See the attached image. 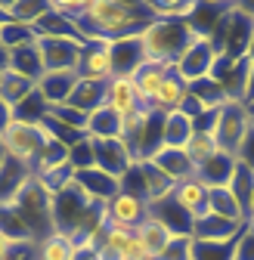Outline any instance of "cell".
Masks as SVG:
<instances>
[{
  "label": "cell",
  "instance_id": "cell-62",
  "mask_svg": "<svg viewBox=\"0 0 254 260\" xmlns=\"http://www.w3.org/2000/svg\"><path fill=\"white\" fill-rule=\"evenodd\" d=\"M248 230H251V233H254V220H251V223H248Z\"/></svg>",
  "mask_w": 254,
  "mask_h": 260
},
{
  "label": "cell",
  "instance_id": "cell-55",
  "mask_svg": "<svg viewBox=\"0 0 254 260\" xmlns=\"http://www.w3.org/2000/svg\"><path fill=\"white\" fill-rule=\"evenodd\" d=\"M242 103H245V106L254 103V69H251V75H248V84H245V93H242Z\"/></svg>",
  "mask_w": 254,
  "mask_h": 260
},
{
  "label": "cell",
  "instance_id": "cell-3",
  "mask_svg": "<svg viewBox=\"0 0 254 260\" xmlns=\"http://www.w3.org/2000/svg\"><path fill=\"white\" fill-rule=\"evenodd\" d=\"M22 223H25V230L31 233V239L35 242H44L47 236H53V199L44 192V186L31 177L19 192H16V199L7 205Z\"/></svg>",
  "mask_w": 254,
  "mask_h": 260
},
{
  "label": "cell",
  "instance_id": "cell-2",
  "mask_svg": "<svg viewBox=\"0 0 254 260\" xmlns=\"http://www.w3.org/2000/svg\"><path fill=\"white\" fill-rule=\"evenodd\" d=\"M193 38L196 31L189 28L186 19H152V25L140 35V44L146 50V59L174 65L183 56V50L193 44Z\"/></svg>",
  "mask_w": 254,
  "mask_h": 260
},
{
  "label": "cell",
  "instance_id": "cell-22",
  "mask_svg": "<svg viewBox=\"0 0 254 260\" xmlns=\"http://www.w3.org/2000/svg\"><path fill=\"white\" fill-rule=\"evenodd\" d=\"M106 106H109L112 112H118L121 118L131 115V112H137V109H143L134 81H131V78H112V81L106 84Z\"/></svg>",
  "mask_w": 254,
  "mask_h": 260
},
{
  "label": "cell",
  "instance_id": "cell-50",
  "mask_svg": "<svg viewBox=\"0 0 254 260\" xmlns=\"http://www.w3.org/2000/svg\"><path fill=\"white\" fill-rule=\"evenodd\" d=\"M121 260H152V254H149V248H146V242L140 239L137 230H134L131 239H127V245H124V251H121Z\"/></svg>",
  "mask_w": 254,
  "mask_h": 260
},
{
  "label": "cell",
  "instance_id": "cell-39",
  "mask_svg": "<svg viewBox=\"0 0 254 260\" xmlns=\"http://www.w3.org/2000/svg\"><path fill=\"white\" fill-rule=\"evenodd\" d=\"M137 233H140V239L146 242V248H149V254H152V260L158 257V254H162L165 248H168V242L174 239L168 230H165V226L162 223H155V220H143V226H137Z\"/></svg>",
  "mask_w": 254,
  "mask_h": 260
},
{
  "label": "cell",
  "instance_id": "cell-17",
  "mask_svg": "<svg viewBox=\"0 0 254 260\" xmlns=\"http://www.w3.org/2000/svg\"><path fill=\"white\" fill-rule=\"evenodd\" d=\"M245 230V223H233V220H224L217 214H205L199 220H193V239L196 242H230V239H239V233Z\"/></svg>",
  "mask_w": 254,
  "mask_h": 260
},
{
  "label": "cell",
  "instance_id": "cell-11",
  "mask_svg": "<svg viewBox=\"0 0 254 260\" xmlns=\"http://www.w3.org/2000/svg\"><path fill=\"white\" fill-rule=\"evenodd\" d=\"M149 220L162 223L174 239H180V236L193 239V217L174 202V195H165V199H158V202H149Z\"/></svg>",
  "mask_w": 254,
  "mask_h": 260
},
{
  "label": "cell",
  "instance_id": "cell-33",
  "mask_svg": "<svg viewBox=\"0 0 254 260\" xmlns=\"http://www.w3.org/2000/svg\"><path fill=\"white\" fill-rule=\"evenodd\" d=\"M75 251L78 245L62 233H53L44 242H38V260H75Z\"/></svg>",
  "mask_w": 254,
  "mask_h": 260
},
{
  "label": "cell",
  "instance_id": "cell-7",
  "mask_svg": "<svg viewBox=\"0 0 254 260\" xmlns=\"http://www.w3.org/2000/svg\"><path fill=\"white\" fill-rule=\"evenodd\" d=\"M251 127L248 121V109L245 103H227L224 109H217V124H214V137L220 143V152H230L236 155L245 130Z\"/></svg>",
  "mask_w": 254,
  "mask_h": 260
},
{
  "label": "cell",
  "instance_id": "cell-25",
  "mask_svg": "<svg viewBox=\"0 0 254 260\" xmlns=\"http://www.w3.org/2000/svg\"><path fill=\"white\" fill-rule=\"evenodd\" d=\"M10 72L28 78V81H41L44 78V59H41V50L38 44H31V47H19V50H10Z\"/></svg>",
  "mask_w": 254,
  "mask_h": 260
},
{
  "label": "cell",
  "instance_id": "cell-1",
  "mask_svg": "<svg viewBox=\"0 0 254 260\" xmlns=\"http://www.w3.org/2000/svg\"><path fill=\"white\" fill-rule=\"evenodd\" d=\"M149 25V4H134V0H84V13L78 19V31L87 44L140 38Z\"/></svg>",
  "mask_w": 254,
  "mask_h": 260
},
{
  "label": "cell",
  "instance_id": "cell-37",
  "mask_svg": "<svg viewBox=\"0 0 254 260\" xmlns=\"http://www.w3.org/2000/svg\"><path fill=\"white\" fill-rule=\"evenodd\" d=\"M230 192L236 195V202H239V208L245 214V223H248V211H251V199H254V171H248L245 165H239L236 174H233Z\"/></svg>",
  "mask_w": 254,
  "mask_h": 260
},
{
  "label": "cell",
  "instance_id": "cell-58",
  "mask_svg": "<svg viewBox=\"0 0 254 260\" xmlns=\"http://www.w3.org/2000/svg\"><path fill=\"white\" fill-rule=\"evenodd\" d=\"M245 56L254 62V35H251V41H248V50H245Z\"/></svg>",
  "mask_w": 254,
  "mask_h": 260
},
{
  "label": "cell",
  "instance_id": "cell-23",
  "mask_svg": "<svg viewBox=\"0 0 254 260\" xmlns=\"http://www.w3.org/2000/svg\"><path fill=\"white\" fill-rule=\"evenodd\" d=\"M35 177L22 161H16V158H4L0 161V205H10L13 199H16V192Z\"/></svg>",
  "mask_w": 254,
  "mask_h": 260
},
{
  "label": "cell",
  "instance_id": "cell-34",
  "mask_svg": "<svg viewBox=\"0 0 254 260\" xmlns=\"http://www.w3.org/2000/svg\"><path fill=\"white\" fill-rule=\"evenodd\" d=\"M0 44L7 50L31 47V44H38V31L35 25H25V22H4L0 25Z\"/></svg>",
  "mask_w": 254,
  "mask_h": 260
},
{
  "label": "cell",
  "instance_id": "cell-16",
  "mask_svg": "<svg viewBox=\"0 0 254 260\" xmlns=\"http://www.w3.org/2000/svg\"><path fill=\"white\" fill-rule=\"evenodd\" d=\"M152 165L162 171L165 177H171L174 180V186L177 183H183V180H189V177H196V165L189 161V155H186V149H174V146H162L152 158Z\"/></svg>",
  "mask_w": 254,
  "mask_h": 260
},
{
  "label": "cell",
  "instance_id": "cell-27",
  "mask_svg": "<svg viewBox=\"0 0 254 260\" xmlns=\"http://www.w3.org/2000/svg\"><path fill=\"white\" fill-rule=\"evenodd\" d=\"M193 118H186L183 112H171L165 115L162 124V146H174V149H186L189 137H193Z\"/></svg>",
  "mask_w": 254,
  "mask_h": 260
},
{
  "label": "cell",
  "instance_id": "cell-5",
  "mask_svg": "<svg viewBox=\"0 0 254 260\" xmlns=\"http://www.w3.org/2000/svg\"><path fill=\"white\" fill-rule=\"evenodd\" d=\"M0 143H4L7 158H16L28 171H35L38 165V155L44 149V137H41V127L38 124H28V121H16L0 134Z\"/></svg>",
  "mask_w": 254,
  "mask_h": 260
},
{
  "label": "cell",
  "instance_id": "cell-28",
  "mask_svg": "<svg viewBox=\"0 0 254 260\" xmlns=\"http://www.w3.org/2000/svg\"><path fill=\"white\" fill-rule=\"evenodd\" d=\"M69 103H72L78 112H84V115L97 112L100 106H106V84H103V81H84V78H81Z\"/></svg>",
  "mask_w": 254,
  "mask_h": 260
},
{
  "label": "cell",
  "instance_id": "cell-49",
  "mask_svg": "<svg viewBox=\"0 0 254 260\" xmlns=\"http://www.w3.org/2000/svg\"><path fill=\"white\" fill-rule=\"evenodd\" d=\"M236 161H239V165H245L248 171H254V124L245 130V137H242V143L236 149Z\"/></svg>",
  "mask_w": 254,
  "mask_h": 260
},
{
  "label": "cell",
  "instance_id": "cell-56",
  "mask_svg": "<svg viewBox=\"0 0 254 260\" xmlns=\"http://www.w3.org/2000/svg\"><path fill=\"white\" fill-rule=\"evenodd\" d=\"M10 69V50L4 47V44H0V75H4Z\"/></svg>",
  "mask_w": 254,
  "mask_h": 260
},
{
  "label": "cell",
  "instance_id": "cell-32",
  "mask_svg": "<svg viewBox=\"0 0 254 260\" xmlns=\"http://www.w3.org/2000/svg\"><path fill=\"white\" fill-rule=\"evenodd\" d=\"M59 168H69V146H62L56 140H44V149L38 155V165H35V177L41 174H50V171H59Z\"/></svg>",
  "mask_w": 254,
  "mask_h": 260
},
{
  "label": "cell",
  "instance_id": "cell-21",
  "mask_svg": "<svg viewBox=\"0 0 254 260\" xmlns=\"http://www.w3.org/2000/svg\"><path fill=\"white\" fill-rule=\"evenodd\" d=\"M186 93H189V84L171 69L168 72V78L162 81V87H158V93H155V100L149 103V109H155L158 115H171V112H177L180 109V103L186 100Z\"/></svg>",
  "mask_w": 254,
  "mask_h": 260
},
{
  "label": "cell",
  "instance_id": "cell-9",
  "mask_svg": "<svg viewBox=\"0 0 254 260\" xmlns=\"http://www.w3.org/2000/svg\"><path fill=\"white\" fill-rule=\"evenodd\" d=\"M78 78L84 81H103L109 84L115 78V65H112V53H109V41H97L87 44L81 50V62H78Z\"/></svg>",
  "mask_w": 254,
  "mask_h": 260
},
{
  "label": "cell",
  "instance_id": "cell-38",
  "mask_svg": "<svg viewBox=\"0 0 254 260\" xmlns=\"http://www.w3.org/2000/svg\"><path fill=\"white\" fill-rule=\"evenodd\" d=\"M217 152H220V143H217L214 134H193L189 143H186V155H189V161H193L196 168L205 165V161H211Z\"/></svg>",
  "mask_w": 254,
  "mask_h": 260
},
{
  "label": "cell",
  "instance_id": "cell-18",
  "mask_svg": "<svg viewBox=\"0 0 254 260\" xmlns=\"http://www.w3.org/2000/svg\"><path fill=\"white\" fill-rule=\"evenodd\" d=\"M174 202L193 217V220H199V217H205L208 211H211V205H208V199H211V189H205L196 177H189V180H183V183H177L174 186Z\"/></svg>",
  "mask_w": 254,
  "mask_h": 260
},
{
  "label": "cell",
  "instance_id": "cell-40",
  "mask_svg": "<svg viewBox=\"0 0 254 260\" xmlns=\"http://www.w3.org/2000/svg\"><path fill=\"white\" fill-rule=\"evenodd\" d=\"M193 260H236V239L230 242H196L193 239Z\"/></svg>",
  "mask_w": 254,
  "mask_h": 260
},
{
  "label": "cell",
  "instance_id": "cell-46",
  "mask_svg": "<svg viewBox=\"0 0 254 260\" xmlns=\"http://www.w3.org/2000/svg\"><path fill=\"white\" fill-rule=\"evenodd\" d=\"M134 236V230H127V226H121V223H106V242L100 245V251H112V254H118L121 257V251H124V245H127V239Z\"/></svg>",
  "mask_w": 254,
  "mask_h": 260
},
{
  "label": "cell",
  "instance_id": "cell-10",
  "mask_svg": "<svg viewBox=\"0 0 254 260\" xmlns=\"http://www.w3.org/2000/svg\"><path fill=\"white\" fill-rule=\"evenodd\" d=\"M93 143V158H97V168L112 174L115 180H121L127 171L134 168V155L124 146V140H90Z\"/></svg>",
  "mask_w": 254,
  "mask_h": 260
},
{
  "label": "cell",
  "instance_id": "cell-29",
  "mask_svg": "<svg viewBox=\"0 0 254 260\" xmlns=\"http://www.w3.org/2000/svg\"><path fill=\"white\" fill-rule=\"evenodd\" d=\"M50 7H53V0H4L10 22H25V25H35L38 19H44Z\"/></svg>",
  "mask_w": 254,
  "mask_h": 260
},
{
  "label": "cell",
  "instance_id": "cell-13",
  "mask_svg": "<svg viewBox=\"0 0 254 260\" xmlns=\"http://www.w3.org/2000/svg\"><path fill=\"white\" fill-rule=\"evenodd\" d=\"M109 53H112V65H115V78H131L140 65L146 62V50H143L140 38L109 41Z\"/></svg>",
  "mask_w": 254,
  "mask_h": 260
},
{
  "label": "cell",
  "instance_id": "cell-26",
  "mask_svg": "<svg viewBox=\"0 0 254 260\" xmlns=\"http://www.w3.org/2000/svg\"><path fill=\"white\" fill-rule=\"evenodd\" d=\"M35 31H38V38H62V41L87 44V41L81 38V31H78V22H72V19H66V16L53 13V7H50V13H47L44 19L35 22Z\"/></svg>",
  "mask_w": 254,
  "mask_h": 260
},
{
  "label": "cell",
  "instance_id": "cell-57",
  "mask_svg": "<svg viewBox=\"0 0 254 260\" xmlns=\"http://www.w3.org/2000/svg\"><path fill=\"white\" fill-rule=\"evenodd\" d=\"M13 245H16V242H10V239H7L4 233H0V260H4V257L10 254V248H13Z\"/></svg>",
  "mask_w": 254,
  "mask_h": 260
},
{
  "label": "cell",
  "instance_id": "cell-15",
  "mask_svg": "<svg viewBox=\"0 0 254 260\" xmlns=\"http://www.w3.org/2000/svg\"><path fill=\"white\" fill-rule=\"evenodd\" d=\"M106 214H109L112 223H121V226H127V230H137V226H143V220L149 217V205L143 199H137V195L118 192L115 199L106 205Z\"/></svg>",
  "mask_w": 254,
  "mask_h": 260
},
{
  "label": "cell",
  "instance_id": "cell-52",
  "mask_svg": "<svg viewBox=\"0 0 254 260\" xmlns=\"http://www.w3.org/2000/svg\"><path fill=\"white\" fill-rule=\"evenodd\" d=\"M177 112H183L186 118H193V121H196L199 115H205V112H211V109H208V106H205V103L199 100L196 93H186V100L180 103V109H177Z\"/></svg>",
  "mask_w": 254,
  "mask_h": 260
},
{
  "label": "cell",
  "instance_id": "cell-14",
  "mask_svg": "<svg viewBox=\"0 0 254 260\" xmlns=\"http://www.w3.org/2000/svg\"><path fill=\"white\" fill-rule=\"evenodd\" d=\"M236 168H239L236 155H230V152H217L211 161H205V165L196 168V180H199L205 189H224V186L233 183Z\"/></svg>",
  "mask_w": 254,
  "mask_h": 260
},
{
  "label": "cell",
  "instance_id": "cell-45",
  "mask_svg": "<svg viewBox=\"0 0 254 260\" xmlns=\"http://www.w3.org/2000/svg\"><path fill=\"white\" fill-rule=\"evenodd\" d=\"M53 121H59V124H66V127H72V130H84L87 127V115L84 112H78L72 103H62V106H50V112H47Z\"/></svg>",
  "mask_w": 254,
  "mask_h": 260
},
{
  "label": "cell",
  "instance_id": "cell-53",
  "mask_svg": "<svg viewBox=\"0 0 254 260\" xmlns=\"http://www.w3.org/2000/svg\"><path fill=\"white\" fill-rule=\"evenodd\" d=\"M10 124H13V109H10L4 100H0V134H4Z\"/></svg>",
  "mask_w": 254,
  "mask_h": 260
},
{
  "label": "cell",
  "instance_id": "cell-48",
  "mask_svg": "<svg viewBox=\"0 0 254 260\" xmlns=\"http://www.w3.org/2000/svg\"><path fill=\"white\" fill-rule=\"evenodd\" d=\"M121 192H127V195H137V199H143L146 202V183H143V171H140V161H134V168L127 171L121 180Z\"/></svg>",
  "mask_w": 254,
  "mask_h": 260
},
{
  "label": "cell",
  "instance_id": "cell-19",
  "mask_svg": "<svg viewBox=\"0 0 254 260\" xmlns=\"http://www.w3.org/2000/svg\"><path fill=\"white\" fill-rule=\"evenodd\" d=\"M78 81V72H44V78L38 81V93L44 96L47 106H62L72 100Z\"/></svg>",
  "mask_w": 254,
  "mask_h": 260
},
{
  "label": "cell",
  "instance_id": "cell-20",
  "mask_svg": "<svg viewBox=\"0 0 254 260\" xmlns=\"http://www.w3.org/2000/svg\"><path fill=\"white\" fill-rule=\"evenodd\" d=\"M168 72H171V65L155 62V59H146L140 69L131 75V81H134V87H137V96H140L143 106H149V103L155 100V93H158V87H162V81L168 78Z\"/></svg>",
  "mask_w": 254,
  "mask_h": 260
},
{
  "label": "cell",
  "instance_id": "cell-42",
  "mask_svg": "<svg viewBox=\"0 0 254 260\" xmlns=\"http://www.w3.org/2000/svg\"><path fill=\"white\" fill-rule=\"evenodd\" d=\"M193 10H196V0H177V4H171V0H149L152 19H189Z\"/></svg>",
  "mask_w": 254,
  "mask_h": 260
},
{
  "label": "cell",
  "instance_id": "cell-41",
  "mask_svg": "<svg viewBox=\"0 0 254 260\" xmlns=\"http://www.w3.org/2000/svg\"><path fill=\"white\" fill-rule=\"evenodd\" d=\"M47 112H50V106L44 103V96H41L38 87H35V93L25 96V100L13 109V118H16V121H28V124H38V121L47 118Z\"/></svg>",
  "mask_w": 254,
  "mask_h": 260
},
{
  "label": "cell",
  "instance_id": "cell-36",
  "mask_svg": "<svg viewBox=\"0 0 254 260\" xmlns=\"http://www.w3.org/2000/svg\"><path fill=\"white\" fill-rule=\"evenodd\" d=\"M189 93H196L208 109H224V106L230 103V96H227L224 84L214 81L211 75H208V78H202V81H193V84H189Z\"/></svg>",
  "mask_w": 254,
  "mask_h": 260
},
{
  "label": "cell",
  "instance_id": "cell-35",
  "mask_svg": "<svg viewBox=\"0 0 254 260\" xmlns=\"http://www.w3.org/2000/svg\"><path fill=\"white\" fill-rule=\"evenodd\" d=\"M208 205H211V214H217V217L233 220V223H245V214H242V208H239V202H236V195L230 192V186L211 189Z\"/></svg>",
  "mask_w": 254,
  "mask_h": 260
},
{
  "label": "cell",
  "instance_id": "cell-12",
  "mask_svg": "<svg viewBox=\"0 0 254 260\" xmlns=\"http://www.w3.org/2000/svg\"><path fill=\"white\" fill-rule=\"evenodd\" d=\"M75 183H78V189L87 195L90 202H100V205H109L115 195L121 192V183H118L112 174L100 171V168L78 171V174H75Z\"/></svg>",
  "mask_w": 254,
  "mask_h": 260
},
{
  "label": "cell",
  "instance_id": "cell-59",
  "mask_svg": "<svg viewBox=\"0 0 254 260\" xmlns=\"http://www.w3.org/2000/svg\"><path fill=\"white\" fill-rule=\"evenodd\" d=\"M245 109H248V121H251V124H254V103H248V106H245Z\"/></svg>",
  "mask_w": 254,
  "mask_h": 260
},
{
  "label": "cell",
  "instance_id": "cell-47",
  "mask_svg": "<svg viewBox=\"0 0 254 260\" xmlns=\"http://www.w3.org/2000/svg\"><path fill=\"white\" fill-rule=\"evenodd\" d=\"M155 260H193V239H189V236L171 239V242H168V248L158 254Z\"/></svg>",
  "mask_w": 254,
  "mask_h": 260
},
{
  "label": "cell",
  "instance_id": "cell-43",
  "mask_svg": "<svg viewBox=\"0 0 254 260\" xmlns=\"http://www.w3.org/2000/svg\"><path fill=\"white\" fill-rule=\"evenodd\" d=\"M69 168H72V174L97 168V158H93V143H90V137H84L81 143H75V146L69 149Z\"/></svg>",
  "mask_w": 254,
  "mask_h": 260
},
{
  "label": "cell",
  "instance_id": "cell-44",
  "mask_svg": "<svg viewBox=\"0 0 254 260\" xmlns=\"http://www.w3.org/2000/svg\"><path fill=\"white\" fill-rule=\"evenodd\" d=\"M0 233H4L10 242H35V239H31V233L25 230V223L4 205V208H0Z\"/></svg>",
  "mask_w": 254,
  "mask_h": 260
},
{
  "label": "cell",
  "instance_id": "cell-30",
  "mask_svg": "<svg viewBox=\"0 0 254 260\" xmlns=\"http://www.w3.org/2000/svg\"><path fill=\"white\" fill-rule=\"evenodd\" d=\"M35 81H28V78H22V75H16V72H4V75H0V100H4L10 109H16L22 100H25V96H31V93H35Z\"/></svg>",
  "mask_w": 254,
  "mask_h": 260
},
{
  "label": "cell",
  "instance_id": "cell-61",
  "mask_svg": "<svg viewBox=\"0 0 254 260\" xmlns=\"http://www.w3.org/2000/svg\"><path fill=\"white\" fill-rule=\"evenodd\" d=\"M7 158V152H4V143H0V161H4Z\"/></svg>",
  "mask_w": 254,
  "mask_h": 260
},
{
  "label": "cell",
  "instance_id": "cell-8",
  "mask_svg": "<svg viewBox=\"0 0 254 260\" xmlns=\"http://www.w3.org/2000/svg\"><path fill=\"white\" fill-rule=\"evenodd\" d=\"M87 44L62 41V38H38V50L47 72H75L81 62V50Z\"/></svg>",
  "mask_w": 254,
  "mask_h": 260
},
{
  "label": "cell",
  "instance_id": "cell-54",
  "mask_svg": "<svg viewBox=\"0 0 254 260\" xmlns=\"http://www.w3.org/2000/svg\"><path fill=\"white\" fill-rule=\"evenodd\" d=\"M75 260H100V254L93 251V248H87V245H78V251H75Z\"/></svg>",
  "mask_w": 254,
  "mask_h": 260
},
{
  "label": "cell",
  "instance_id": "cell-31",
  "mask_svg": "<svg viewBox=\"0 0 254 260\" xmlns=\"http://www.w3.org/2000/svg\"><path fill=\"white\" fill-rule=\"evenodd\" d=\"M140 171H143V183H146V205L158 202V199H165V195L174 192V180L165 177L162 171L152 165V161H140Z\"/></svg>",
  "mask_w": 254,
  "mask_h": 260
},
{
  "label": "cell",
  "instance_id": "cell-6",
  "mask_svg": "<svg viewBox=\"0 0 254 260\" xmlns=\"http://www.w3.org/2000/svg\"><path fill=\"white\" fill-rule=\"evenodd\" d=\"M214 44H211V38H205V35H196L193 38V44H189L186 50H183V56L171 65V69L186 81V84H193V81H202V78H208L211 75V65H214Z\"/></svg>",
  "mask_w": 254,
  "mask_h": 260
},
{
  "label": "cell",
  "instance_id": "cell-24",
  "mask_svg": "<svg viewBox=\"0 0 254 260\" xmlns=\"http://www.w3.org/2000/svg\"><path fill=\"white\" fill-rule=\"evenodd\" d=\"M84 134L90 140H121V115L112 112L109 106H100L97 112L87 115Z\"/></svg>",
  "mask_w": 254,
  "mask_h": 260
},
{
  "label": "cell",
  "instance_id": "cell-4",
  "mask_svg": "<svg viewBox=\"0 0 254 260\" xmlns=\"http://www.w3.org/2000/svg\"><path fill=\"white\" fill-rule=\"evenodd\" d=\"M90 208H93V202L72 180V186H66L59 195H53V230L69 236L75 245H81V230H84V220H87Z\"/></svg>",
  "mask_w": 254,
  "mask_h": 260
},
{
  "label": "cell",
  "instance_id": "cell-60",
  "mask_svg": "<svg viewBox=\"0 0 254 260\" xmlns=\"http://www.w3.org/2000/svg\"><path fill=\"white\" fill-rule=\"evenodd\" d=\"M251 220H254V199H251V211H248V223H251ZM248 223H245V226H248Z\"/></svg>",
  "mask_w": 254,
  "mask_h": 260
},
{
  "label": "cell",
  "instance_id": "cell-51",
  "mask_svg": "<svg viewBox=\"0 0 254 260\" xmlns=\"http://www.w3.org/2000/svg\"><path fill=\"white\" fill-rule=\"evenodd\" d=\"M236 260H254V233L248 230V226L236 239Z\"/></svg>",
  "mask_w": 254,
  "mask_h": 260
}]
</instances>
